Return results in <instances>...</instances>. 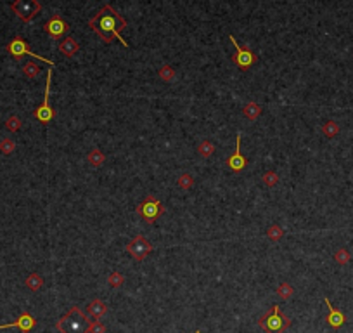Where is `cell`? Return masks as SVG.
Here are the masks:
<instances>
[{"instance_id":"f1b7e54d","label":"cell","mask_w":353,"mask_h":333,"mask_svg":"<svg viewBox=\"0 0 353 333\" xmlns=\"http://www.w3.org/2000/svg\"><path fill=\"white\" fill-rule=\"evenodd\" d=\"M277 293L282 297V299H289V297L293 295V287L291 285H288V283H282L279 288H277Z\"/></svg>"},{"instance_id":"8992f818","label":"cell","mask_w":353,"mask_h":333,"mask_svg":"<svg viewBox=\"0 0 353 333\" xmlns=\"http://www.w3.org/2000/svg\"><path fill=\"white\" fill-rule=\"evenodd\" d=\"M11 9L14 11L21 21L30 23L42 11V4L37 2V0H18V2L11 4Z\"/></svg>"},{"instance_id":"83f0119b","label":"cell","mask_w":353,"mask_h":333,"mask_svg":"<svg viewBox=\"0 0 353 333\" xmlns=\"http://www.w3.org/2000/svg\"><path fill=\"white\" fill-rule=\"evenodd\" d=\"M192 184H194V179H192V175L189 174H182L179 177V186L182 187V189H191Z\"/></svg>"},{"instance_id":"277c9868","label":"cell","mask_w":353,"mask_h":333,"mask_svg":"<svg viewBox=\"0 0 353 333\" xmlns=\"http://www.w3.org/2000/svg\"><path fill=\"white\" fill-rule=\"evenodd\" d=\"M135 212L137 215H140L147 224H152V222L164 212V207L154 194H147V196L144 198V202L140 203V205H137Z\"/></svg>"},{"instance_id":"ac0fdd59","label":"cell","mask_w":353,"mask_h":333,"mask_svg":"<svg viewBox=\"0 0 353 333\" xmlns=\"http://www.w3.org/2000/svg\"><path fill=\"white\" fill-rule=\"evenodd\" d=\"M23 73H25L28 78H37L38 75H40V66L33 61H28L25 66H23Z\"/></svg>"},{"instance_id":"7402d4cb","label":"cell","mask_w":353,"mask_h":333,"mask_svg":"<svg viewBox=\"0 0 353 333\" xmlns=\"http://www.w3.org/2000/svg\"><path fill=\"white\" fill-rule=\"evenodd\" d=\"M159 78L164 80V82H171L175 78V70L171 68V66H168V64L161 66V70H159Z\"/></svg>"},{"instance_id":"484cf974","label":"cell","mask_w":353,"mask_h":333,"mask_svg":"<svg viewBox=\"0 0 353 333\" xmlns=\"http://www.w3.org/2000/svg\"><path fill=\"white\" fill-rule=\"evenodd\" d=\"M338 132H339V125L336 123V121H327V123L324 125V134L327 137H334Z\"/></svg>"},{"instance_id":"5bb4252c","label":"cell","mask_w":353,"mask_h":333,"mask_svg":"<svg viewBox=\"0 0 353 333\" xmlns=\"http://www.w3.org/2000/svg\"><path fill=\"white\" fill-rule=\"evenodd\" d=\"M106 311H108V305H106V302H103L101 299H96V300H92V302L89 304L87 316H90L94 321H97L106 314Z\"/></svg>"},{"instance_id":"4fadbf2b","label":"cell","mask_w":353,"mask_h":333,"mask_svg":"<svg viewBox=\"0 0 353 333\" xmlns=\"http://www.w3.org/2000/svg\"><path fill=\"white\" fill-rule=\"evenodd\" d=\"M324 302L325 305H327V309H329V312H327V324L329 326H332V328H339V326H343L344 323H346V316L343 314V312L339 311V309H336L334 305H331V300L329 299H324Z\"/></svg>"},{"instance_id":"7a4b0ae2","label":"cell","mask_w":353,"mask_h":333,"mask_svg":"<svg viewBox=\"0 0 353 333\" xmlns=\"http://www.w3.org/2000/svg\"><path fill=\"white\" fill-rule=\"evenodd\" d=\"M90 323H92V319H89V316L85 314L80 307L73 305V307L57 321L56 328L61 333H89Z\"/></svg>"},{"instance_id":"30bf717a","label":"cell","mask_w":353,"mask_h":333,"mask_svg":"<svg viewBox=\"0 0 353 333\" xmlns=\"http://www.w3.org/2000/svg\"><path fill=\"white\" fill-rule=\"evenodd\" d=\"M44 30L50 35V38H54V40H59L62 35L68 33L69 26L66 25V21L61 18V16H54V18H50L49 21H47L45 25H44Z\"/></svg>"},{"instance_id":"6da1fadb","label":"cell","mask_w":353,"mask_h":333,"mask_svg":"<svg viewBox=\"0 0 353 333\" xmlns=\"http://www.w3.org/2000/svg\"><path fill=\"white\" fill-rule=\"evenodd\" d=\"M89 26L103 38L106 44H109V42L118 38V40L123 44V47H128V44L120 35V31L127 26V19L121 14H118L115 11V7H111L109 4L101 7V9L89 19Z\"/></svg>"},{"instance_id":"ba28073f","label":"cell","mask_w":353,"mask_h":333,"mask_svg":"<svg viewBox=\"0 0 353 333\" xmlns=\"http://www.w3.org/2000/svg\"><path fill=\"white\" fill-rule=\"evenodd\" d=\"M151 250H152V245L142 236V234L132 238L130 243L127 245V252L139 262H142L144 258L147 257V253H151Z\"/></svg>"},{"instance_id":"e0dca14e","label":"cell","mask_w":353,"mask_h":333,"mask_svg":"<svg viewBox=\"0 0 353 333\" xmlns=\"http://www.w3.org/2000/svg\"><path fill=\"white\" fill-rule=\"evenodd\" d=\"M242 113H244V116L248 120H256L258 116H260V113H261V108L258 106V104H254V103H248L244 106V109H242Z\"/></svg>"},{"instance_id":"1f68e13d","label":"cell","mask_w":353,"mask_h":333,"mask_svg":"<svg viewBox=\"0 0 353 333\" xmlns=\"http://www.w3.org/2000/svg\"><path fill=\"white\" fill-rule=\"evenodd\" d=\"M194 333H201V331H199V330H196V331H194Z\"/></svg>"},{"instance_id":"4dcf8cb0","label":"cell","mask_w":353,"mask_h":333,"mask_svg":"<svg viewBox=\"0 0 353 333\" xmlns=\"http://www.w3.org/2000/svg\"><path fill=\"white\" fill-rule=\"evenodd\" d=\"M263 181H265L267 186H274V184L279 181V177H277V175L274 174V172H269V174L263 175Z\"/></svg>"},{"instance_id":"d4e9b609","label":"cell","mask_w":353,"mask_h":333,"mask_svg":"<svg viewBox=\"0 0 353 333\" xmlns=\"http://www.w3.org/2000/svg\"><path fill=\"white\" fill-rule=\"evenodd\" d=\"M6 127H7V130H11V132H18L19 128H21V120L18 118V116H9L6 121Z\"/></svg>"},{"instance_id":"2e32d148","label":"cell","mask_w":353,"mask_h":333,"mask_svg":"<svg viewBox=\"0 0 353 333\" xmlns=\"http://www.w3.org/2000/svg\"><path fill=\"white\" fill-rule=\"evenodd\" d=\"M44 285V280L38 273H31L28 278H26V288H30L31 292H38Z\"/></svg>"},{"instance_id":"52a82bcc","label":"cell","mask_w":353,"mask_h":333,"mask_svg":"<svg viewBox=\"0 0 353 333\" xmlns=\"http://www.w3.org/2000/svg\"><path fill=\"white\" fill-rule=\"evenodd\" d=\"M50 84H52V70H49L47 72V84H45V94H44V101H42V104L35 109V118L44 121H50L56 116V111H54L52 108H50V103H49V94H50Z\"/></svg>"},{"instance_id":"9c48e42d","label":"cell","mask_w":353,"mask_h":333,"mask_svg":"<svg viewBox=\"0 0 353 333\" xmlns=\"http://www.w3.org/2000/svg\"><path fill=\"white\" fill-rule=\"evenodd\" d=\"M229 38H230V42H232V45L235 47V50H237V54H235V56L232 57V61H234L235 64H237L241 70H248V68H251V66H253L254 62L258 61V57L254 56V54L251 52V50H248V49H244V47L239 45V42L235 40L232 35H230Z\"/></svg>"},{"instance_id":"ffe728a7","label":"cell","mask_w":353,"mask_h":333,"mask_svg":"<svg viewBox=\"0 0 353 333\" xmlns=\"http://www.w3.org/2000/svg\"><path fill=\"white\" fill-rule=\"evenodd\" d=\"M104 160H106V156L101 153V150H92L89 153V162H90V165H94V167H101L104 163Z\"/></svg>"},{"instance_id":"44dd1931","label":"cell","mask_w":353,"mask_h":333,"mask_svg":"<svg viewBox=\"0 0 353 333\" xmlns=\"http://www.w3.org/2000/svg\"><path fill=\"white\" fill-rule=\"evenodd\" d=\"M267 234H269V238L272 241H279L281 238L284 236V231L281 229L279 224H272V226L269 227V233H267Z\"/></svg>"},{"instance_id":"603a6c76","label":"cell","mask_w":353,"mask_h":333,"mask_svg":"<svg viewBox=\"0 0 353 333\" xmlns=\"http://www.w3.org/2000/svg\"><path fill=\"white\" fill-rule=\"evenodd\" d=\"M14 150H16V143L13 139L0 141V153H4V155H11V153H14Z\"/></svg>"},{"instance_id":"8fae6325","label":"cell","mask_w":353,"mask_h":333,"mask_svg":"<svg viewBox=\"0 0 353 333\" xmlns=\"http://www.w3.org/2000/svg\"><path fill=\"white\" fill-rule=\"evenodd\" d=\"M37 326V319L30 314V312H21L19 318L13 321V323H7V324H0V330H6V328H19L23 333H28L31 331L33 328Z\"/></svg>"},{"instance_id":"7c38bea8","label":"cell","mask_w":353,"mask_h":333,"mask_svg":"<svg viewBox=\"0 0 353 333\" xmlns=\"http://www.w3.org/2000/svg\"><path fill=\"white\" fill-rule=\"evenodd\" d=\"M227 165L234 172H241L242 168L246 167V158L241 155V134H237V137H235V151H234V155L227 160Z\"/></svg>"},{"instance_id":"d6986e66","label":"cell","mask_w":353,"mask_h":333,"mask_svg":"<svg viewBox=\"0 0 353 333\" xmlns=\"http://www.w3.org/2000/svg\"><path fill=\"white\" fill-rule=\"evenodd\" d=\"M198 151H199V155H201L203 158H210V156L215 153V146H213V143H211V141L205 139L201 144H199Z\"/></svg>"},{"instance_id":"5b68a950","label":"cell","mask_w":353,"mask_h":333,"mask_svg":"<svg viewBox=\"0 0 353 333\" xmlns=\"http://www.w3.org/2000/svg\"><path fill=\"white\" fill-rule=\"evenodd\" d=\"M7 52H9L16 61L23 59V56H30V57H33V59H40V61L47 62V64L54 66V61H50V59H47V57H44V56H38V54L31 52L28 44H26V42L23 40L21 37H14L13 40L9 42V45H7Z\"/></svg>"},{"instance_id":"f546056e","label":"cell","mask_w":353,"mask_h":333,"mask_svg":"<svg viewBox=\"0 0 353 333\" xmlns=\"http://www.w3.org/2000/svg\"><path fill=\"white\" fill-rule=\"evenodd\" d=\"M89 333H106V326H104L103 323H101L99 319H97V321L92 319V323H90V330H89Z\"/></svg>"},{"instance_id":"9a60e30c","label":"cell","mask_w":353,"mask_h":333,"mask_svg":"<svg viewBox=\"0 0 353 333\" xmlns=\"http://www.w3.org/2000/svg\"><path fill=\"white\" fill-rule=\"evenodd\" d=\"M59 50H61L64 56H68V57H73L74 54L78 52V42L74 40L73 37H66L64 40L59 44Z\"/></svg>"},{"instance_id":"3957f363","label":"cell","mask_w":353,"mask_h":333,"mask_svg":"<svg viewBox=\"0 0 353 333\" xmlns=\"http://www.w3.org/2000/svg\"><path fill=\"white\" fill-rule=\"evenodd\" d=\"M258 326L265 333H284L291 326V319L286 314H282L279 305H272V307L258 319Z\"/></svg>"},{"instance_id":"4316f807","label":"cell","mask_w":353,"mask_h":333,"mask_svg":"<svg viewBox=\"0 0 353 333\" xmlns=\"http://www.w3.org/2000/svg\"><path fill=\"white\" fill-rule=\"evenodd\" d=\"M123 281H125V278H123V274H120V273H113L111 276L108 278L109 287H113V288L121 287V285H123Z\"/></svg>"},{"instance_id":"cb8c5ba5","label":"cell","mask_w":353,"mask_h":333,"mask_svg":"<svg viewBox=\"0 0 353 333\" xmlns=\"http://www.w3.org/2000/svg\"><path fill=\"white\" fill-rule=\"evenodd\" d=\"M334 258H336V262H338V264L344 265V264H348V262H350L351 255H350V252H348V250H344V248H339L338 252H336Z\"/></svg>"}]
</instances>
